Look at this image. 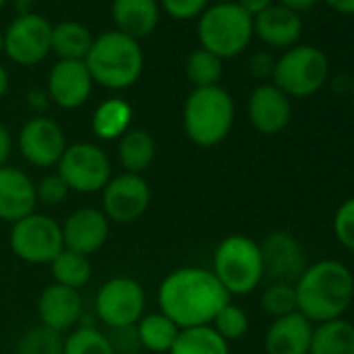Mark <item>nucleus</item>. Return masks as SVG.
<instances>
[{
    "mask_svg": "<svg viewBox=\"0 0 354 354\" xmlns=\"http://www.w3.org/2000/svg\"><path fill=\"white\" fill-rule=\"evenodd\" d=\"M133 109L127 100L115 96L100 102L92 115V133L100 142H115L131 129Z\"/></svg>",
    "mask_w": 354,
    "mask_h": 354,
    "instance_id": "obj_24",
    "label": "nucleus"
},
{
    "mask_svg": "<svg viewBox=\"0 0 354 354\" xmlns=\"http://www.w3.org/2000/svg\"><path fill=\"white\" fill-rule=\"evenodd\" d=\"M57 173L71 192L98 194L113 177V165L109 154L98 144L73 142L67 144L61 160L57 162Z\"/></svg>",
    "mask_w": 354,
    "mask_h": 354,
    "instance_id": "obj_8",
    "label": "nucleus"
},
{
    "mask_svg": "<svg viewBox=\"0 0 354 354\" xmlns=\"http://www.w3.org/2000/svg\"><path fill=\"white\" fill-rule=\"evenodd\" d=\"M36 310L40 325L57 333H65L75 329V325L80 323L84 315V298L77 290L50 283L40 292Z\"/></svg>",
    "mask_w": 354,
    "mask_h": 354,
    "instance_id": "obj_19",
    "label": "nucleus"
},
{
    "mask_svg": "<svg viewBox=\"0 0 354 354\" xmlns=\"http://www.w3.org/2000/svg\"><path fill=\"white\" fill-rule=\"evenodd\" d=\"M133 329L138 344L154 354H169L173 342L177 339V333H180V327L160 310L144 313Z\"/></svg>",
    "mask_w": 354,
    "mask_h": 354,
    "instance_id": "obj_25",
    "label": "nucleus"
},
{
    "mask_svg": "<svg viewBox=\"0 0 354 354\" xmlns=\"http://www.w3.org/2000/svg\"><path fill=\"white\" fill-rule=\"evenodd\" d=\"M160 17L156 0H113V21L117 32L140 40L154 32Z\"/></svg>",
    "mask_w": 354,
    "mask_h": 354,
    "instance_id": "obj_22",
    "label": "nucleus"
},
{
    "mask_svg": "<svg viewBox=\"0 0 354 354\" xmlns=\"http://www.w3.org/2000/svg\"><path fill=\"white\" fill-rule=\"evenodd\" d=\"M63 333L44 325H34L19 335L15 354H63Z\"/></svg>",
    "mask_w": 354,
    "mask_h": 354,
    "instance_id": "obj_32",
    "label": "nucleus"
},
{
    "mask_svg": "<svg viewBox=\"0 0 354 354\" xmlns=\"http://www.w3.org/2000/svg\"><path fill=\"white\" fill-rule=\"evenodd\" d=\"M36 182L13 165L0 167V221L17 223L24 217L36 213Z\"/></svg>",
    "mask_w": 354,
    "mask_h": 354,
    "instance_id": "obj_18",
    "label": "nucleus"
},
{
    "mask_svg": "<svg viewBox=\"0 0 354 354\" xmlns=\"http://www.w3.org/2000/svg\"><path fill=\"white\" fill-rule=\"evenodd\" d=\"M333 236L339 246L354 252V198L344 201L333 215Z\"/></svg>",
    "mask_w": 354,
    "mask_h": 354,
    "instance_id": "obj_36",
    "label": "nucleus"
},
{
    "mask_svg": "<svg viewBox=\"0 0 354 354\" xmlns=\"http://www.w3.org/2000/svg\"><path fill=\"white\" fill-rule=\"evenodd\" d=\"M248 121L263 136L281 133L292 121V98L273 84H261L248 98Z\"/></svg>",
    "mask_w": 354,
    "mask_h": 354,
    "instance_id": "obj_17",
    "label": "nucleus"
},
{
    "mask_svg": "<svg viewBox=\"0 0 354 354\" xmlns=\"http://www.w3.org/2000/svg\"><path fill=\"white\" fill-rule=\"evenodd\" d=\"M63 354H117V348L102 329L82 325L65 335Z\"/></svg>",
    "mask_w": 354,
    "mask_h": 354,
    "instance_id": "obj_30",
    "label": "nucleus"
},
{
    "mask_svg": "<svg viewBox=\"0 0 354 354\" xmlns=\"http://www.w3.org/2000/svg\"><path fill=\"white\" fill-rule=\"evenodd\" d=\"M69 194H71L69 186L65 184V180L57 171L55 173H46L42 180L36 184L38 205H44V207H59V205H63L69 198Z\"/></svg>",
    "mask_w": 354,
    "mask_h": 354,
    "instance_id": "obj_35",
    "label": "nucleus"
},
{
    "mask_svg": "<svg viewBox=\"0 0 354 354\" xmlns=\"http://www.w3.org/2000/svg\"><path fill=\"white\" fill-rule=\"evenodd\" d=\"M55 283L71 288V290H82L90 283L92 279V263L88 257L71 252L63 248V252L57 254V259L48 265Z\"/></svg>",
    "mask_w": 354,
    "mask_h": 354,
    "instance_id": "obj_29",
    "label": "nucleus"
},
{
    "mask_svg": "<svg viewBox=\"0 0 354 354\" xmlns=\"http://www.w3.org/2000/svg\"><path fill=\"white\" fill-rule=\"evenodd\" d=\"M238 5L254 19L257 15H261L263 11H267L275 3H273V0H238Z\"/></svg>",
    "mask_w": 354,
    "mask_h": 354,
    "instance_id": "obj_40",
    "label": "nucleus"
},
{
    "mask_svg": "<svg viewBox=\"0 0 354 354\" xmlns=\"http://www.w3.org/2000/svg\"><path fill=\"white\" fill-rule=\"evenodd\" d=\"M117 142V156L125 173L144 175L152 167L156 156V142L152 133L140 127H131Z\"/></svg>",
    "mask_w": 354,
    "mask_h": 354,
    "instance_id": "obj_23",
    "label": "nucleus"
},
{
    "mask_svg": "<svg viewBox=\"0 0 354 354\" xmlns=\"http://www.w3.org/2000/svg\"><path fill=\"white\" fill-rule=\"evenodd\" d=\"M308 354H354V323L335 319L315 325Z\"/></svg>",
    "mask_w": 354,
    "mask_h": 354,
    "instance_id": "obj_26",
    "label": "nucleus"
},
{
    "mask_svg": "<svg viewBox=\"0 0 354 354\" xmlns=\"http://www.w3.org/2000/svg\"><path fill=\"white\" fill-rule=\"evenodd\" d=\"M169 354H232L225 342L211 325L180 329Z\"/></svg>",
    "mask_w": 354,
    "mask_h": 354,
    "instance_id": "obj_27",
    "label": "nucleus"
},
{
    "mask_svg": "<svg viewBox=\"0 0 354 354\" xmlns=\"http://www.w3.org/2000/svg\"><path fill=\"white\" fill-rule=\"evenodd\" d=\"M232 3H238V0H217V5H232Z\"/></svg>",
    "mask_w": 354,
    "mask_h": 354,
    "instance_id": "obj_47",
    "label": "nucleus"
},
{
    "mask_svg": "<svg viewBox=\"0 0 354 354\" xmlns=\"http://www.w3.org/2000/svg\"><path fill=\"white\" fill-rule=\"evenodd\" d=\"M3 36L5 55L21 67H34L53 53V26L42 15L21 13Z\"/></svg>",
    "mask_w": 354,
    "mask_h": 354,
    "instance_id": "obj_12",
    "label": "nucleus"
},
{
    "mask_svg": "<svg viewBox=\"0 0 354 354\" xmlns=\"http://www.w3.org/2000/svg\"><path fill=\"white\" fill-rule=\"evenodd\" d=\"M11 152H13V136L5 123H0V167L9 165Z\"/></svg>",
    "mask_w": 354,
    "mask_h": 354,
    "instance_id": "obj_39",
    "label": "nucleus"
},
{
    "mask_svg": "<svg viewBox=\"0 0 354 354\" xmlns=\"http://www.w3.org/2000/svg\"><path fill=\"white\" fill-rule=\"evenodd\" d=\"M211 327L225 339V342H236V339H242L248 329H250V319H248V313L236 304V302H227L219 313L217 317L213 319Z\"/></svg>",
    "mask_w": 354,
    "mask_h": 354,
    "instance_id": "obj_33",
    "label": "nucleus"
},
{
    "mask_svg": "<svg viewBox=\"0 0 354 354\" xmlns=\"http://www.w3.org/2000/svg\"><path fill=\"white\" fill-rule=\"evenodd\" d=\"M156 302L162 315L180 329H186L211 325L217 313L232 302V296L211 269L180 267L162 277Z\"/></svg>",
    "mask_w": 354,
    "mask_h": 354,
    "instance_id": "obj_1",
    "label": "nucleus"
},
{
    "mask_svg": "<svg viewBox=\"0 0 354 354\" xmlns=\"http://www.w3.org/2000/svg\"><path fill=\"white\" fill-rule=\"evenodd\" d=\"M5 53V36H3V32H0V55Z\"/></svg>",
    "mask_w": 354,
    "mask_h": 354,
    "instance_id": "obj_45",
    "label": "nucleus"
},
{
    "mask_svg": "<svg viewBox=\"0 0 354 354\" xmlns=\"http://www.w3.org/2000/svg\"><path fill=\"white\" fill-rule=\"evenodd\" d=\"M186 75L194 84V88L219 86V80L223 75V61L213 53L198 48L186 61Z\"/></svg>",
    "mask_w": 354,
    "mask_h": 354,
    "instance_id": "obj_31",
    "label": "nucleus"
},
{
    "mask_svg": "<svg viewBox=\"0 0 354 354\" xmlns=\"http://www.w3.org/2000/svg\"><path fill=\"white\" fill-rule=\"evenodd\" d=\"M273 86L290 98H308L329 80L327 55L310 44H296L275 59Z\"/></svg>",
    "mask_w": 354,
    "mask_h": 354,
    "instance_id": "obj_7",
    "label": "nucleus"
},
{
    "mask_svg": "<svg viewBox=\"0 0 354 354\" xmlns=\"http://www.w3.org/2000/svg\"><path fill=\"white\" fill-rule=\"evenodd\" d=\"M7 92H9V71L0 65V98H5Z\"/></svg>",
    "mask_w": 354,
    "mask_h": 354,
    "instance_id": "obj_44",
    "label": "nucleus"
},
{
    "mask_svg": "<svg viewBox=\"0 0 354 354\" xmlns=\"http://www.w3.org/2000/svg\"><path fill=\"white\" fill-rule=\"evenodd\" d=\"M9 246L11 252L28 265H50L65 248L61 223L36 211L11 225Z\"/></svg>",
    "mask_w": 354,
    "mask_h": 354,
    "instance_id": "obj_9",
    "label": "nucleus"
},
{
    "mask_svg": "<svg viewBox=\"0 0 354 354\" xmlns=\"http://www.w3.org/2000/svg\"><path fill=\"white\" fill-rule=\"evenodd\" d=\"M265 277L271 283H296L308 267L302 244L288 232H271L261 242Z\"/></svg>",
    "mask_w": 354,
    "mask_h": 354,
    "instance_id": "obj_14",
    "label": "nucleus"
},
{
    "mask_svg": "<svg viewBox=\"0 0 354 354\" xmlns=\"http://www.w3.org/2000/svg\"><path fill=\"white\" fill-rule=\"evenodd\" d=\"M298 313L313 325L342 319L354 300V275L342 261L310 263L294 283Z\"/></svg>",
    "mask_w": 354,
    "mask_h": 354,
    "instance_id": "obj_2",
    "label": "nucleus"
},
{
    "mask_svg": "<svg viewBox=\"0 0 354 354\" xmlns=\"http://www.w3.org/2000/svg\"><path fill=\"white\" fill-rule=\"evenodd\" d=\"M94 308L102 325L111 329H131L146 313V292L138 279L117 275L100 286Z\"/></svg>",
    "mask_w": 354,
    "mask_h": 354,
    "instance_id": "obj_10",
    "label": "nucleus"
},
{
    "mask_svg": "<svg viewBox=\"0 0 354 354\" xmlns=\"http://www.w3.org/2000/svg\"><path fill=\"white\" fill-rule=\"evenodd\" d=\"M186 138L198 148L219 146L232 131L236 121V102L221 86L194 88L184 104Z\"/></svg>",
    "mask_w": 354,
    "mask_h": 354,
    "instance_id": "obj_4",
    "label": "nucleus"
},
{
    "mask_svg": "<svg viewBox=\"0 0 354 354\" xmlns=\"http://www.w3.org/2000/svg\"><path fill=\"white\" fill-rule=\"evenodd\" d=\"M100 194H102L100 211L106 215L111 223H119V225H129L142 219L152 201V190L146 182V177L125 171L113 175Z\"/></svg>",
    "mask_w": 354,
    "mask_h": 354,
    "instance_id": "obj_11",
    "label": "nucleus"
},
{
    "mask_svg": "<svg viewBox=\"0 0 354 354\" xmlns=\"http://www.w3.org/2000/svg\"><path fill=\"white\" fill-rule=\"evenodd\" d=\"M5 3H7V0H0V9H3V7H5Z\"/></svg>",
    "mask_w": 354,
    "mask_h": 354,
    "instance_id": "obj_49",
    "label": "nucleus"
},
{
    "mask_svg": "<svg viewBox=\"0 0 354 354\" xmlns=\"http://www.w3.org/2000/svg\"><path fill=\"white\" fill-rule=\"evenodd\" d=\"M28 102H30L32 109L42 111V109H46V104L50 102V98H48V94L42 92V90H32L30 96H28Z\"/></svg>",
    "mask_w": 354,
    "mask_h": 354,
    "instance_id": "obj_43",
    "label": "nucleus"
},
{
    "mask_svg": "<svg viewBox=\"0 0 354 354\" xmlns=\"http://www.w3.org/2000/svg\"><path fill=\"white\" fill-rule=\"evenodd\" d=\"M230 296H248L265 279L261 244L244 234H232L219 242L213 254V269Z\"/></svg>",
    "mask_w": 354,
    "mask_h": 354,
    "instance_id": "obj_5",
    "label": "nucleus"
},
{
    "mask_svg": "<svg viewBox=\"0 0 354 354\" xmlns=\"http://www.w3.org/2000/svg\"><path fill=\"white\" fill-rule=\"evenodd\" d=\"M261 308L273 317H286L298 310L296 306V292L292 283H269L261 294Z\"/></svg>",
    "mask_w": 354,
    "mask_h": 354,
    "instance_id": "obj_34",
    "label": "nucleus"
},
{
    "mask_svg": "<svg viewBox=\"0 0 354 354\" xmlns=\"http://www.w3.org/2000/svg\"><path fill=\"white\" fill-rule=\"evenodd\" d=\"M94 38L90 30L80 21H61L53 28V53L61 61H84Z\"/></svg>",
    "mask_w": 354,
    "mask_h": 354,
    "instance_id": "obj_28",
    "label": "nucleus"
},
{
    "mask_svg": "<svg viewBox=\"0 0 354 354\" xmlns=\"http://www.w3.org/2000/svg\"><path fill=\"white\" fill-rule=\"evenodd\" d=\"M61 232H63V246L67 250L90 259L106 244L111 234V221L100 209L82 207L61 223Z\"/></svg>",
    "mask_w": 354,
    "mask_h": 354,
    "instance_id": "obj_15",
    "label": "nucleus"
},
{
    "mask_svg": "<svg viewBox=\"0 0 354 354\" xmlns=\"http://www.w3.org/2000/svg\"><path fill=\"white\" fill-rule=\"evenodd\" d=\"M317 3H319V0H277V5H281V7H286V9H290V11L298 13V15L302 11L313 9Z\"/></svg>",
    "mask_w": 354,
    "mask_h": 354,
    "instance_id": "obj_41",
    "label": "nucleus"
},
{
    "mask_svg": "<svg viewBox=\"0 0 354 354\" xmlns=\"http://www.w3.org/2000/svg\"><path fill=\"white\" fill-rule=\"evenodd\" d=\"M252 26H254V36L269 48H277V50H288L296 46L302 36L300 15L281 5H271L267 11L257 15L252 19Z\"/></svg>",
    "mask_w": 354,
    "mask_h": 354,
    "instance_id": "obj_20",
    "label": "nucleus"
},
{
    "mask_svg": "<svg viewBox=\"0 0 354 354\" xmlns=\"http://www.w3.org/2000/svg\"><path fill=\"white\" fill-rule=\"evenodd\" d=\"M315 325L298 310L279 319H273L265 333L267 354H308Z\"/></svg>",
    "mask_w": 354,
    "mask_h": 354,
    "instance_id": "obj_21",
    "label": "nucleus"
},
{
    "mask_svg": "<svg viewBox=\"0 0 354 354\" xmlns=\"http://www.w3.org/2000/svg\"><path fill=\"white\" fill-rule=\"evenodd\" d=\"M248 69H250L252 77H257L261 82L271 80L273 77V69H275V59L269 53H265V50L254 53L250 57V61H248Z\"/></svg>",
    "mask_w": 354,
    "mask_h": 354,
    "instance_id": "obj_38",
    "label": "nucleus"
},
{
    "mask_svg": "<svg viewBox=\"0 0 354 354\" xmlns=\"http://www.w3.org/2000/svg\"><path fill=\"white\" fill-rule=\"evenodd\" d=\"M84 63L94 84L106 90H125L140 80L144 53L138 40L113 30L94 38Z\"/></svg>",
    "mask_w": 354,
    "mask_h": 354,
    "instance_id": "obj_3",
    "label": "nucleus"
},
{
    "mask_svg": "<svg viewBox=\"0 0 354 354\" xmlns=\"http://www.w3.org/2000/svg\"><path fill=\"white\" fill-rule=\"evenodd\" d=\"M160 7L173 19H194L209 9V0H160Z\"/></svg>",
    "mask_w": 354,
    "mask_h": 354,
    "instance_id": "obj_37",
    "label": "nucleus"
},
{
    "mask_svg": "<svg viewBox=\"0 0 354 354\" xmlns=\"http://www.w3.org/2000/svg\"><path fill=\"white\" fill-rule=\"evenodd\" d=\"M17 146L26 162H30L32 167L53 169L67 148V136L55 119L36 115L24 123Z\"/></svg>",
    "mask_w": 354,
    "mask_h": 354,
    "instance_id": "obj_13",
    "label": "nucleus"
},
{
    "mask_svg": "<svg viewBox=\"0 0 354 354\" xmlns=\"http://www.w3.org/2000/svg\"><path fill=\"white\" fill-rule=\"evenodd\" d=\"M350 94H352V98H354V75L350 77Z\"/></svg>",
    "mask_w": 354,
    "mask_h": 354,
    "instance_id": "obj_48",
    "label": "nucleus"
},
{
    "mask_svg": "<svg viewBox=\"0 0 354 354\" xmlns=\"http://www.w3.org/2000/svg\"><path fill=\"white\" fill-rule=\"evenodd\" d=\"M323 3L339 15H354V0H323Z\"/></svg>",
    "mask_w": 354,
    "mask_h": 354,
    "instance_id": "obj_42",
    "label": "nucleus"
},
{
    "mask_svg": "<svg viewBox=\"0 0 354 354\" xmlns=\"http://www.w3.org/2000/svg\"><path fill=\"white\" fill-rule=\"evenodd\" d=\"M15 3H17V5H24V7H26V5H32V3H38V0H15Z\"/></svg>",
    "mask_w": 354,
    "mask_h": 354,
    "instance_id": "obj_46",
    "label": "nucleus"
},
{
    "mask_svg": "<svg viewBox=\"0 0 354 354\" xmlns=\"http://www.w3.org/2000/svg\"><path fill=\"white\" fill-rule=\"evenodd\" d=\"M254 36L252 17L238 5H213L198 21V40L221 61L242 55Z\"/></svg>",
    "mask_w": 354,
    "mask_h": 354,
    "instance_id": "obj_6",
    "label": "nucleus"
},
{
    "mask_svg": "<svg viewBox=\"0 0 354 354\" xmlns=\"http://www.w3.org/2000/svg\"><path fill=\"white\" fill-rule=\"evenodd\" d=\"M92 75L84 61H59L48 73L46 94L59 109L75 111L92 96Z\"/></svg>",
    "mask_w": 354,
    "mask_h": 354,
    "instance_id": "obj_16",
    "label": "nucleus"
}]
</instances>
